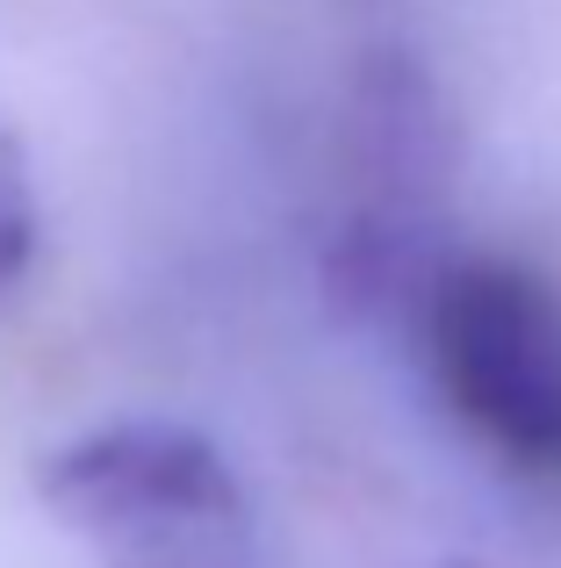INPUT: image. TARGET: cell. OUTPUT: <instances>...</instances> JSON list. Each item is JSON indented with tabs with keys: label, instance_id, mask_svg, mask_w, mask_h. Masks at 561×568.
<instances>
[{
	"label": "cell",
	"instance_id": "1",
	"mask_svg": "<svg viewBox=\"0 0 561 568\" xmlns=\"http://www.w3.org/2000/svg\"><path fill=\"white\" fill-rule=\"evenodd\" d=\"M418 353L447 417L504 475L561 497V288L511 252H461L418 288Z\"/></svg>",
	"mask_w": 561,
	"mask_h": 568
},
{
	"label": "cell",
	"instance_id": "2",
	"mask_svg": "<svg viewBox=\"0 0 561 568\" xmlns=\"http://www.w3.org/2000/svg\"><path fill=\"white\" fill-rule=\"evenodd\" d=\"M43 504L101 568H267L253 497L202 432L123 417L43 460Z\"/></svg>",
	"mask_w": 561,
	"mask_h": 568
},
{
	"label": "cell",
	"instance_id": "3",
	"mask_svg": "<svg viewBox=\"0 0 561 568\" xmlns=\"http://www.w3.org/2000/svg\"><path fill=\"white\" fill-rule=\"evenodd\" d=\"M29 260H37V187H29L22 144L0 130V295L22 288Z\"/></svg>",
	"mask_w": 561,
	"mask_h": 568
}]
</instances>
